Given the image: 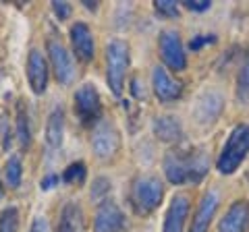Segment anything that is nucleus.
Segmentation results:
<instances>
[{
    "mask_svg": "<svg viewBox=\"0 0 249 232\" xmlns=\"http://www.w3.org/2000/svg\"><path fill=\"white\" fill-rule=\"evenodd\" d=\"M222 110H224L222 94H218V91H206V94L197 99L193 116H196V122L206 127V125H212L214 120L220 118Z\"/></svg>",
    "mask_w": 249,
    "mask_h": 232,
    "instance_id": "nucleus-11",
    "label": "nucleus"
},
{
    "mask_svg": "<svg viewBox=\"0 0 249 232\" xmlns=\"http://www.w3.org/2000/svg\"><path fill=\"white\" fill-rule=\"evenodd\" d=\"M17 230H19V210L11 205L0 214V232H17Z\"/></svg>",
    "mask_w": 249,
    "mask_h": 232,
    "instance_id": "nucleus-23",
    "label": "nucleus"
},
{
    "mask_svg": "<svg viewBox=\"0 0 249 232\" xmlns=\"http://www.w3.org/2000/svg\"><path fill=\"white\" fill-rule=\"evenodd\" d=\"M162 197H164V184H162L158 176L142 174L133 181L129 201L137 215H147L160 205Z\"/></svg>",
    "mask_w": 249,
    "mask_h": 232,
    "instance_id": "nucleus-2",
    "label": "nucleus"
},
{
    "mask_svg": "<svg viewBox=\"0 0 249 232\" xmlns=\"http://www.w3.org/2000/svg\"><path fill=\"white\" fill-rule=\"evenodd\" d=\"M46 50H48V58L54 68V75H56V81L62 85H71L77 75L71 52L65 48V44H60L58 40H52V37L46 44Z\"/></svg>",
    "mask_w": 249,
    "mask_h": 232,
    "instance_id": "nucleus-7",
    "label": "nucleus"
},
{
    "mask_svg": "<svg viewBox=\"0 0 249 232\" xmlns=\"http://www.w3.org/2000/svg\"><path fill=\"white\" fill-rule=\"evenodd\" d=\"M71 44H73V52L81 63H89L96 52V44H93V35L91 29L85 23H75L71 27Z\"/></svg>",
    "mask_w": 249,
    "mask_h": 232,
    "instance_id": "nucleus-15",
    "label": "nucleus"
},
{
    "mask_svg": "<svg viewBox=\"0 0 249 232\" xmlns=\"http://www.w3.org/2000/svg\"><path fill=\"white\" fill-rule=\"evenodd\" d=\"M218 232H249V201H235L218 222Z\"/></svg>",
    "mask_w": 249,
    "mask_h": 232,
    "instance_id": "nucleus-12",
    "label": "nucleus"
},
{
    "mask_svg": "<svg viewBox=\"0 0 249 232\" xmlns=\"http://www.w3.org/2000/svg\"><path fill=\"white\" fill-rule=\"evenodd\" d=\"M52 11H54V15L60 19V21H65V19H69V15H71V4L69 2H52Z\"/></svg>",
    "mask_w": 249,
    "mask_h": 232,
    "instance_id": "nucleus-28",
    "label": "nucleus"
},
{
    "mask_svg": "<svg viewBox=\"0 0 249 232\" xmlns=\"http://www.w3.org/2000/svg\"><path fill=\"white\" fill-rule=\"evenodd\" d=\"M17 139L23 149H27L31 145V127H29V114L23 102L17 104Z\"/></svg>",
    "mask_w": 249,
    "mask_h": 232,
    "instance_id": "nucleus-20",
    "label": "nucleus"
},
{
    "mask_svg": "<svg viewBox=\"0 0 249 232\" xmlns=\"http://www.w3.org/2000/svg\"><path fill=\"white\" fill-rule=\"evenodd\" d=\"M29 232H48V224H46L44 218H36L34 224H31Z\"/></svg>",
    "mask_w": 249,
    "mask_h": 232,
    "instance_id": "nucleus-30",
    "label": "nucleus"
},
{
    "mask_svg": "<svg viewBox=\"0 0 249 232\" xmlns=\"http://www.w3.org/2000/svg\"><path fill=\"white\" fill-rule=\"evenodd\" d=\"M73 108H75V114L79 118V122L85 127L96 125L98 120H102V102H100L98 89L91 83H85L75 91Z\"/></svg>",
    "mask_w": 249,
    "mask_h": 232,
    "instance_id": "nucleus-6",
    "label": "nucleus"
},
{
    "mask_svg": "<svg viewBox=\"0 0 249 232\" xmlns=\"http://www.w3.org/2000/svg\"><path fill=\"white\" fill-rule=\"evenodd\" d=\"M58 174H50V176H46V179L40 182V187L44 189V191H48V189H52L54 187V184H58Z\"/></svg>",
    "mask_w": 249,
    "mask_h": 232,
    "instance_id": "nucleus-31",
    "label": "nucleus"
},
{
    "mask_svg": "<svg viewBox=\"0 0 249 232\" xmlns=\"http://www.w3.org/2000/svg\"><path fill=\"white\" fill-rule=\"evenodd\" d=\"M152 85H154V94L162 104H173L177 102L183 94V85L177 79L168 75L164 66H154L152 71Z\"/></svg>",
    "mask_w": 249,
    "mask_h": 232,
    "instance_id": "nucleus-10",
    "label": "nucleus"
},
{
    "mask_svg": "<svg viewBox=\"0 0 249 232\" xmlns=\"http://www.w3.org/2000/svg\"><path fill=\"white\" fill-rule=\"evenodd\" d=\"M237 96L241 102H249V50L245 52L243 65H241V71L237 77Z\"/></svg>",
    "mask_w": 249,
    "mask_h": 232,
    "instance_id": "nucleus-22",
    "label": "nucleus"
},
{
    "mask_svg": "<svg viewBox=\"0 0 249 232\" xmlns=\"http://www.w3.org/2000/svg\"><path fill=\"white\" fill-rule=\"evenodd\" d=\"M0 197H2V182H0Z\"/></svg>",
    "mask_w": 249,
    "mask_h": 232,
    "instance_id": "nucleus-34",
    "label": "nucleus"
},
{
    "mask_svg": "<svg viewBox=\"0 0 249 232\" xmlns=\"http://www.w3.org/2000/svg\"><path fill=\"white\" fill-rule=\"evenodd\" d=\"M83 6H85V9H91V11L98 9V4L96 2H89V0H83Z\"/></svg>",
    "mask_w": 249,
    "mask_h": 232,
    "instance_id": "nucleus-33",
    "label": "nucleus"
},
{
    "mask_svg": "<svg viewBox=\"0 0 249 232\" xmlns=\"http://www.w3.org/2000/svg\"><path fill=\"white\" fill-rule=\"evenodd\" d=\"M127 228V218L114 201L106 199L98 205L93 215V232H123Z\"/></svg>",
    "mask_w": 249,
    "mask_h": 232,
    "instance_id": "nucleus-9",
    "label": "nucleus"
},
{
    "mask_svg": "<svg viewBox=\"0 0 249 232\" xmlns=\"http://www.w3.org/2000/svg\"><path fill=\"white\" fill-rule=\"evenodd\" d=\"M23 179V164L19 156H9V160L4 162V181L11 189H19Z\"/></svg>",
    "mask_w": 249,
    "mask_h": 232,
    "instance_id": "nucleus-21",
    "label": "nucleus"
},
{
    "mask_svg": "<svg viewBox=\"0 0 249 232\" xmlns=\"http://www.w3.org/2000/svg\"><path fill=\"white\" fill-rule=\"evenodd\" d=\"M48 63L40 50H31L27 58V81L34 94H44L48 87Z\"/></svg>",
    "mask_w": 249,
    "mask_h": 232,
    "instance_id": "nucleus-13",
    "label": "nucleus"
},
{
    "mask_svg": "<svg viewBox=\"0 0 249 232\" xmlns=\"http://www.w3.org/2000/svg\"><path fill=\"white\" fill-rule=\"evenodd\" d=\"M187 215H189V197L185 193H178L173 197L164 218V232H183Z\"/></svg>",
    "mask_w": 249,
    "mask_h": 232,
    "instance_id": "nucleus-16",
    "label": "nucleus"
},
{
    "mask_svg": "<svg viewBox=\"0 0 249 232\" xmlns=\"http://www.w3.org/2000/svg\"><path fill=\"white\" fill-rule=\"evenodd\" d=\"M133 94H135V98H143V91H139V81L137 79H133Z\"/></svg>",
    "mask_w": 249,
    "mask_h": 232,
    "instance_id": "nucleus-32",
    "label": "nucleus"
},
{
    "mask_svg": "<svg viewBox=\"0 0 249 232\" xmlns=\"http://www.w3.org/2000/svg\"><path fill=\"white\" fill-rule=\"evenodd\" d=\"M249 153V125H237L231 131V135L224 143V148L218 156L216 168L220 174H232L243 164Z\"/></svg>",
    "mask_w": 249,
    "mask_h": 232,
    "instance_id": "nucleus-3",
    "label": "nucleus"
},
{
    "mask_svg": "<svg viewBox=\"0 0 249 232\" xmlns=\"http://www.w3.org/2000/svg\"><path fill=\"white\" fill-rule=\"evenodd\" d=\"M108 193H110V181H108L106 176H98L91 184V199L102 203V201H106Z\"/></svg>",
    "mask_w": 249,
    "mask_h": 232,
    "instance_id": "nucleus-24",
    "label": "nucleus"
},
{
    "mask_svg": "<svg viewBox=\"0 0 249 232\" xmlns=\"http://www.w3.org/2000/svg\"><path fill=\"white\" fill-rule=\"evenodd\" d=\"M218 205H220V197H218V193L216 191H208L199 201L196 215H193V220H191V230L189 232H208L210 224H212L214 215H216Z\"/></svg>",
    "mask_w": 249,
    "mask_h": 232,
    "instance_id": "nucleus-14",
    "label": "nucleus"
},
{
    "mask_svg": "<svg viewBox=\"0 0 249 232\" xmlns=\"http://www.w3.org/2000/svg\"><path fill=\"white\" fill-rule=\"evenodd\" d=\"M154 135L164 143H175L181 139L183 135V127H181V120L177 116H170V114H164V116H156L154 118Z\"/></svg>",
    "mask_w": 249,
    "mask_h": 232,
    "instance_id": "nucleus-17",
    "label": "nucleus"
},
{
    "mask_svg": "<svg viewBox=\"0 0 249 232\" xmlns=\"http://www.w3.org/2000/svg\"><path fill=\"white\" fill-rule=\"evenodd\" d=\"M214 42H216L214 35H196L189 42V48H191V52H197L199 48H204V46H208V44H214Z\"/></svg>",
    "mask_w": 249,
    "mask_h": 232,
    "instance_id": "nucleus-27",
    "label": "nucleus"
},
{
    "mask_svg": "<svg viewBox=\"0 0 249 232\" xmlns=\"http://www.w3.org/2000/svg\"><path fill=\"white\" fill-rule=\"evenodd\" d=\"M91 149L100 160H112L121 151V133L112 120H98L91 131Z\"/></svg>",
    "mask_w": 249,
    "mask_h": 232,
    "instance_id": "nucleus-5",
    "label": "nucleus"
},
{
    "mask_svg": "<svg viewBox=\"0 0 249 232\" xmlns=\"http://www.w3.org/2000/svg\"><path fill=\"white\" fill-rule=\"evenodd\" d=\"M154 9H156V13L162 15V17H166V19L178 17V4L175 0H156Z\"/></svg>",
    "mask_w": 249,
    "mask_h": 232,
    "instance_id": "nucleus-26",
    "label": "nucleus"
},
{
    "mask_svg": "<svg viewBox=\"0 0 249 232\" xmlns=\"http://www.w3.org/2000/svg\"><path fill=\"white\" fill-rule=\"evenodd\" d=\"M62 139H65V110L58 106L50 112L48 120H46V141L50 148H60Z\"/></svg>",
    "mask_w": 249,
    "mask_h": 232,
    "instance_id": "nucleus-19",
    "label": "nucleus"
},
{
    "mask_svg": "<svg viewBox=\"0 0 249 232\" xmlns=\"http://www.w3.org/2000/svg\"><path fill=\"white\" fill-rule=\"evenodd\" d=\"M164 174L170 184L199 182L208 174V158L204 151L173 149L164 158Z\"/></svg>",
    "mask_w": 249,
    "mask_h": 232,
    "instance_id": "nucleus-1",
    "label": "nucleus"
},
{
    "mask_svg": "<svg viewBox=\"0 0 249 232\" xmlns=\"http://www.w3.org/2000/svg\"><path fill=\"white\" fill-rule=\"evenodd\" d=\"M183 6H185V9H189V11H196V13H204L212 4H210L208 0H185Z\"/></svg>",
    "mask_w": 249,
    "mask_h": 232,
    "instance_id": "nucleus-29",
    "label": "nucleus"
},
{
    "mask_svg": "<svg viewBox=\"0 0 249 232\" xmlns=\"http://www.w3.org/2000/svg\"><path fill=\"white\" fill-rule=\"evenodd\" d=\"M129 68V46L123 40H110L106 46V79L112 94L119 98L123 94L124 75Z\"/></svg>",
    "mask_w": 249,
    "mask_h": 232,
    "instance_id": "nucleus-4",
    "label": "nucleus"
},
{
    "mask_svg": "<svg viewBox=\"0 0 249 232\" xmlns=\"http://www.w3.org/2000/svg\"><path fill=\"white\" fill-rule=\"evenodd\" d=\"M83 224H85V220H83L81 205L75 203V201H69L60 212L56 232H83Z\"/></svg>",
    "mask_w": 249,
    "mask_h": 232,
    "instance_id": "nucleus-18",
    "label": "nucleus"
},
{
    "mask_svg": "<svg viewBox=\"0 0 249 232\" xmlns=\"http://www.w3.org/2000/svg\"><path fill=\"white\" fill-rule=\"evenodd\" d=\"M158 48H160V56L168 68H173V71H185L187 68V54L183 48L181 35L177 32L164 29L158 37Z\"/></svg>",
    "mask_w": 249,
    "mask_h": 232,
    "instance_id": "nucleus-8",
    "label": "nucleus"
},
{
    "mask_svg": "<svg viewBox=\"0 0 249 232\" xmlns=\"http://www.w3.org/2000/svg\"><path fill=\"white\" fill-rule=\"evenodd\" d=\"M62 181L69 182V184L83 182L85 181V164H83V162H75V164L69 166L65 170V174H62Z\"/></svg>",
    "mask_w": 249,
    "mask_h": 232,
    "instance_id": "nucleus-25",
    "label": "nucleus"
}]
</instances>
